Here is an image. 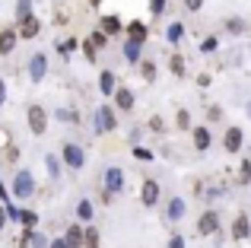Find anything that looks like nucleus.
I'll return each instance as SVG.
<instances>
[{
  "mask_svg": "<svg viewBox=\"0 0 251 248\" xmlns=\"http://www.w3.org/2000/svg\"><path fill=\"white\" fill-rule=\"evenodd\" d=\"M32 194H35V175H32L29 169H19L16 178H13V198L16 200H29Z\"/></svg>",
  "mask_w": 251,
  "mask_h": 248,
  "instance_id": "obj_1",
  "label": "nucleus"
},
{
  "mask_svg": "<svg viewBox=\"0 0 251 248\" xmlns=\"http://www.w3.org/2000/svg\"><path fill=\"white\" fill-rule=\"evenodd\" d=\"M25 121H29V130L35 137L48 134V112H45L42 105H29V108H25Z\"/></svg>",
  "mask_w": 251,
  "mask_h": 248,
  "instance_id": "obj_2",
  "label": "nucleus"
},
{
  "mask_svg": "<svg viewBox=\"0 0 251 248\" xmlns=\"http://www.w3.org/2000/svg\"><path fill=\"white\" fill-rule=\"evenodd\" d=\"M118 127V115L111 105H102L96 108V134H111V130Z\"/></svg>",
  "mask_w": 251,
  "mask_h": 248,
  "instance_id": "obj_3",
  "label": "nucleus"
},
{
  "mask_svg": "<svg viewBox=\"0 0 251 248\" xmlns=\"http://www.w3.org/2000/svg\"><path fill=\"white\" fill-rule=\"evenodd\" d=\"M102 185H105V194H121L124 191V172L118 166H108L105 169V175H102Z\"/></svg>",
  "mask_w": 251,
  "mask_h": 248,
  "instance_id": "obj_4",
  "label": "nucleus"
},
{
  "mask_svg": "<svg viewBox=\"0 0 251 248\" xmlns=\"http://www.w3.org/2000/svg\"><path fill=\"white\" fill-rule=\"evenodd\" d=\"M61 159L67 162L70 169H83L86 166V149L80 147V143H64L61 147Z\"/></svg>",
  "mask_w": 251,
  "mask_h": 248,
  "instance_id": "obj_5",
  "label": "nucleus"
},
{
  "mask_svg": "<svg viewBox=\"0 0 251 248\" xmlns=\"http://www.w3.org/2000/svg\"><path fill=\"white\" fill-rule=\"evenodd\" d=\"M159 198H162L159 181H156V178H143V188H140V204H143V207H156V204H159Z\"/></svg>",
  "mask_w": 251,
  "mask_h": 248,
  "instance_id": "obj_6",
  "label": "nucleus"
},
{
  "mask_svg": "<svg viewBox=\"0 0 251 248\" xmlns=\"http://www.w3.org/2000/svg\"><path fill=\"white\" fill-rule=\"evenodd\" d=\"M197 232H201V236H216V232H220V213L203 210L201 217H197Z\"/></svg>",
  "mask_w": 251,
  "mask_h": 248,
  "instance_id": "obj_7",
  "label": "nucleus"
},
{
  "mask_svg": "<svg viewBox=\"0 0 251 248\" xmlns=\"http://www.w3.org/2000/svg\"><path fill=\"white\" fill-rule=\"evenodd\" d=\"M45 74H48V54H32L29 57V83H42Z\"/></svg>",
  "mask_w": 251,
  "mask_h": 248,
  "instance_id": "obj_8",
  "label": "nucleus"
},
{
  "mask_svg": "<svg viewBox=\"0 0 251 248\" xmlns=\"http://www.w3.org/2000/svg\"><path fill=\"white\" fill-rule=\"evenodd\" d=\"M124 35H127V42L143 45L150 38V29H147V23H140V19H130V23L124 25Z\"/></svg>",
  "mask_w": 251,
  "mask_h": 248,
  "instance_id": "obj_9",
  "label": "nucleus"
},
{
  "mask_svg": "<svg viewBox=\"0 0 251 248\" xmlns=\"http://www.w3.org/2000/svg\"><path fill=\"white\" fill-rule=\"evenodd\" d=\"M223 147H226V153H239V149L245 147V130L242 127H229L226 134H223Z\"/></svg>",
  "mask_w": 251,
  "mask_h": 248,
  "instance_id": "obj_10",
  "label": "nucleus"
},
{
  "mask_svg": "<svg viewBox=\"0 0 251 248\" xmlns=\"http://www.w3.org/2000/svg\"><path fill=\"white\" fill-rule=\"evenodd\" d=\"M191 140H194L197 153H207V149L213 147V134H210V127H194V130H191Z\"/></svg>",
  "mask_w": 251,
  "mask_h": 248,
  "instance_id": "obj_11",
  "label": "nucleus"
},
{
  "mask_svg": "<svg viewBox=\"0 0 251 248\" xmlns=\"http://www.w3.org/2000/svg\"><path fill=\"white\" fill-rule=\"evenodd\" d=\"M134 102H137L134 89H130V86H118V93H115V108H121V112H134Z\"/></svg>",
  "mask_w": 251,
  "mask_h": 248,
  "instance_id": "obj_12",
  "label": "nucleus"
},
{
  "mask_svg": "<svg viewBox=\"0 0 251 248\" xmlns=\"http://www.w3.org/2000/svg\"><path fill=\"white\" fill-rule=\"evenodd\" d=\"M16 42H19V29H13V25L0 29V54H13Z\"/></svg>",
  "mask_w": 251,
  "mask_h": 248,
  "instance_id": "obj_13",
  "label": "nucleus"
},
{
  "mask_svg": "<svg viewBox=\"0 0 251 248\" xmlns=\"http://www.w3.org/2000/svg\"><path fill=\"white\" fill-rule=\"evenodd\" d=\"M99 93H102L105 99L118 93V76L111 74V70H102V74H99Z\"/></svg>",
  "mask_w": 251,
  "mask_h": 248,
  "instance_id": "obj_14",
  "label": "nucleus"
},
{
  "mask_svg": "<svg viewBox=\"0 0 251 248\" xmlns=\"http://www.w3.org/2000/svg\"><path fill=\"white\" fill-rule=\"evenodd\" d=\"M16 29H19V38H25V42H29V38H38V32H42V23H38V16H29V19H23Z\"/></svg>",
  "mask_w": 251,
  "mask_h": 248,
  "instance_id": "obj_15",
  "label": "nucleus"
},
{
  "mask_svg": "<svg viewBox=\"0 0 251 248\" xmlns=\"http://www.w3.org/2000/svg\"><path fill=\"white\" fill-rule=\"evenodd\" d=\"M64 242H67L70 248H86V229L80 223H74L67 232H64Z\"/></svg>",
  "mask_w": 251,
  "mask_h": 248,
  "instance_id": "obj_16",
  "label": "nucleus"
},
{
  "mask_svg": "<svg viewBox=\"0 0 251 248\" xmlns=\"http://www.w3.org/2000/svg\"><path fill=\"white\" fill-rule=\"evenodd\" d=\"M184 213H188V204H184V198H172L169 207H166V220H169V223H178Z\"/></svg>",
  "mask_w": 251,
  "mask_h": 248,
  "instance_id": "obj_17",
  "label": "nucleus"
},
{
  "mask_svg": "<svg viewBox=\"0 0 251 248\" xmlns=\"http://www.w3.org/2000/svg\"><path fill=\"white\" fill-rule=\"evenodd\" d=\"M251 236V220H248V213H239V217L232 220V239H248Z\"/></svg>",
  "mask_w": 251,
  "mask_h": 248,
  "instance_id": "obj_18",
  "label": "nucleus"
},
{
  "mask_svg": "<svg viewBox=\"0 0 251 248\" xmlns=\"http://www.w3.org/2000/svg\"><path fill=\"white\" fill-rule=\"evenodd\" d=\"M121 29H124V25H121V19H118V16H111V13H108V16H102V23H99V32H105V35H118Z\"/></svg>",
  "mask_w": 251,
  "mask_h": 248,
  "instance_id": "obj_19",
  "label": "nucleus"
},
{
  "mask_svg": "<svg viewBox=\"0 0 251 248\" xmlns=\"http://www.w3.org/2000/svg\"><path fill=\"white\" fill-rule=\"evenodd\" d=\"M140 76H143L147 83H156V80H159V64H156L153 57H150V61H143V64H140Z\"/></svg>",
  "mask_w": 251,
  "mask_h": 248,
  "instance_id": "obj_20",
  "label": "nucleus"
},
{
  "mask_svg": "<svg viewBox=\"0 0 251 248\" xmlns=\"http://www.w3.org/2000/svg\"><path fill=\"white\" fill-rule=\"evenodd\" d=\"M184 32H188V29H184V23H172L169 29H166V42L169 45H178L184 38Z\"/></svg>",
  "mask_w": 251,
  "mask_h": 248,
  "instance_id": "obj_21",
  "label": "nucleus"
},
{
  "mask_svg": "<svg viewBox=\"0 0 251 248\" xmlns=\"http://www.w3.org/2000/svg\"><path fill=\"white\" fill-rule=\"evenodd\" d=\"M61 156H54V153H48V156H45V166H48V175H51V178H61Z\"/></svg>",
  "mask_w": 251,
  "mask_h": 248,
  "instance_id": "obj_22",
  "label": "nucleus"
},
{
  "mask_svg": "<svg viewBox=\"0 0 251 248\" xmlns=\"http://www.w3.org/2000/svg\"><path fill=\"white\" fill-rule=\"evenodd\" d=\"M92 213H96V210H92V200H80V204H76V220H80V223H89V220H92Z\"/></svg>",
  "mask_w": 251,
  "mask_h": 248,
  "instance_id": "obj_23",
  "label": "nucleus"
},
{
  "mask_svg": "<svg viewBox=\"0 0 251 248\" xmlns=\"http://www.w3.org/2000/svg\"><path fill=\"white\" fill-rule=\"evenodd\" d=\"M124 61H127V64H143V61H140V45L124 42Z\"/></svg>",
  "mask_w": 251,
  "mask_h": 248,
  "instance_id": "obj_24",
  "label": "nucleus"
},
{
  "mask_svg": "<svg viewBox=\"0 0 251 248\" xmlns=\"http://www.w3.org/2000/svg\"><path fill=\"white\" fill-rule=\"evenodd\" d=\"M169 70H172L175 76H184V70H188V67H184V57H181V54H172V57H169Z\"/></svg>",
  "mask_w": 251,
  "mask_h": 248,
  "instance_id": "obj_25",
  "label": "nucleus"
},
{
  "mask_svg": "<svg viewBox=\"0 0 251 248\" xmlns=\"http://www.w3.org/2000/svg\"><path fill=\"white\" fill-rule=\"evenodd\" d=\"M29 16H32V0H16V19L23 23Z\"/></svg>",
  "mask_w": 251,
  "mask_h": 248,
  "instance_id": "obj_26",
  "label": "nucleus"
},
{
  "mask_svg": "<svg viewBox=\"0 0 251 248\" xmlns=\"http://www.w3.org/2000/svg\"><path fill=\"white\" fill-rule=\"evenodd\" d=\"M223 25H226V32H232V35H242V32H245V23H242L239 16H229Z\"/></svg>",
  "mask_w": 251,
  "mask_h": 248,
  "instance_id": "obj_27",
  "label": "nucleus"
},
{
  "mask_svg": "<svg viewBox=\"0 0 251 248\" xmlns=\"http://www.w3.org/2000/svg\"><path fill=\"white\" fill-rule=\"evenodd\" d=\"M99 242H102L99 229H96V226H89V229H86V248H99Z\"/></svg>",
  "mask_w": 251,
  "mask_h": 248,
  "instance_id": "obj_28",
  "label": "nucleus"
},
{
  "mask_svg": "<svg viewBox=\"0 0 251 248\" xmlns=\"http://www.w3.org/2000/svg\"><path fill=\"white\" fill-rule=\"evenodd\" d=\"M175 124H178L181 130H194V127H191V115L184 112V108H178V115H175Z\"/></svg>",
  "mask_w": 251,
  "mask_h": 248,
  "instance_id": "obj_29",
  "label": "nucleus"
},
{
  "mask_svg": "<svg viewBox=\"0 0 251 248\" xmlns=\"http://www.w3.org/2000/svg\"><path fill=\"white\" fill-rule=\"evenodd\" d=\"M23 226H25V229H35V226H38V213L23 210Z\"/></svg>",
  "mask_w": 251,
  "mask_h": 248,
  "instance_id": "obj_30",
  "label": "nucleus"
},
{
  "mask_svg": "<svg viewBox=\"0 0 251 248\" xmlns=\"http://www.w3.org/2000/svg\"><path fill=\"white\" fill-rule=\"evenodd\" d=\"M239 181H242V185H248V181H251V159H242V172H239Z\"/></svg>",
  "mask_w": 251,
  "mask_h": 248,
  "instance_id": "obj_31",
  "label": "nucleus"
},
{
  "mask_svg": "<svg viewBox=\"0 0 251 248\" xmlns=\"http://www.w3.org/2000/svg\"><path fill=\"white\" fill-rule=\"evenodd\" d=\"M134 156H137V159H140V162H153V159H156V156L150 153L147 147H134Z\"/></svg>",
  "mask_w": 251,
  "mask_h": 248,
  "instance_id": "obj_32",
  "label": "nucleus"
},
{
  "mask_svg": "<svg viewBox=\"0 0 251 248\" xmlns=\"http://www.w3.org/2000/svg\"><path fill=\"white\" fill-rule=\"evenodd\" d=\"M166 3L169 0H150V13H153V16H162V13H166Z\"/></svg>",
  "mask_w": 251,
  "mask_h": 248,
  "instance_id": "obj_33",
  "label": "nucleus"
},
{
  "mask_svg": "<svg viewBox=\"0 0 251 248\" xmlns=\"http://www.w3.org/2000/svg\"><path fill=\"white\" fill-rule=\"evenodd\" d=\"M32 248H51V242L42 236V232H32Z\"/></svg>",
  "mask_w": 251,
  "mask_h": 248,
  "instance_id": "obj_34",
  "label": "nucleus"
},
{
  "mask_svg": "<svg viewBox=\"0 0 251 248\" xmlns=\"http://www.w3.org/2000/svg\"><path fill=\"white\" fill-rule=\"evenodd\" d=\"M216 45H220V42H216L213 35H207V38L201 42V51H203V54H207V51H216Z\"/></svg>",
  "mask_w": 251,
  "mask_h": 248,
  "instance_id": "obj_35",
  "label": "nucleus"
},
{
  "mask_svg": "<svg viewBox=\"0 0 251 248\" xmlns=\"http://www.w3.org/2000/svg\"><path fill=\"white\" fill-rule=\"evenodd\" d=\"M169 248H188V242H184V236H181V232H175V236L169 239Z\"/></svg>",
  "mask_w": 251,
  "mask_h": 248,
  "instance_id": "obj_36",
  "label": "nucleus"
},
{
  "mask_svg": "<svg viewBox=\"0 0 251 248\" xmlns=\"http://www.w3.org/2000/svg\"><path fill=\"white\" fill-rule=\"evenodd\" d=\"M83 54H86V61H96V45H92V42H83Z\"/></svg>",
  "mask_w": 251,
  "mask_h": 248,
  "instance_id": "obj_37",
  "label": "nucleus"
},
{
  "mask_svg": "<svg viewBox=\"0 0 251 248\" xmlns=\"http://www.w3.org/2000/svg\"><path fill=\"white\" fill-rule=\"evenodd\" d=\"M92 45H96V48H102L105 42H108V35H105V32H92V38H89Z\"/></svg>",
  "mask_w": 251,
  "mask_h": 248,
  "instance_id": "obj_38",
  "label": "nucleus"
},
{
  "mask_svg": "<svg viewBox=\"0 0 251 248\" xmlns=\"http://www.w3.org/2000/svg\"><path fill=\"white\" fill-rule=\"evenodd\" d=\"M201 6H203V0H184V10L188 13H201Z\"/></svg>",
  "mask_w": 251,
  "mask_h": 248,
  "instance_id": "obj_39",
  "label": "nucleus"
},
{
  "mask_svg": "<svg viewBox=\"0 0 251 248\" xmlns=\"http://www.w3.org/2000/svg\"><path fill=\"white\" fill-rule=\"evenodd\" d=\"M76 45H80V42H76V38H67V42H64V45H61V48H57V51H61V54H70V51H74Z\"/></svg>",
  "mask_w": 251,
  "mask_h": 248,
  "instance_id": "obj_40",
  "label": "nucleus"
},
{
  "mask_svg": "<svg viewBox=\"0 0 251 248\" xmlns=\"http://www.w3.org/2000/svg\"><path fill=\"white\" fill-rule=\"evenodd\" d=\"M207 118H210V121H220V118H223V108H220V105H210V108H207Z\"/></svg>",
  "mask_w": 251,
  "mask_h": 248,
  "instance_id": "obj_41",
  "label": "nucleus"
},
{
  "mask_svg": "<svg viewBox=\"0 0 251 248\" xmlns=\"http://www.w3.org/2000/svg\"><path fill=\"white\" fill-rule=\"evenodd\" d=\"M6 223H10V213H6V207L0 204V232L6 229Z\"/></svg>",
  "mask_w": 251,
  "mask_h": 248,
  "instance_id": "obj_42",
  "label": "nucleus"
},
{
  "mask_svg": "<svg viewBox=\"0 0 251 248\" xmlns=\"http://www.w3.org/2000/svg\"><path fill=\"white\" fill-rule=\"evenodd\" d=\"M16 159H19V149L16 147H6V159L3 162H16Z\"/></svg>",
  "mask_w": 251,
  "mask_h": 248,
  "instance_id": "obj_43",
  "label": "nucleus"
},
{
  "mask_svg": "<svg viewBox=\"0 0 251 248\" xmlns=\"http://www.w3.org/2000/svg\"><path fill=\"white\" fill-rule=\"evenodd\" d=\"M162 127H166L162 118H159V115H153V118H150V130H162Z\"/></svg>",
  "mask_w": 251,
  "mask_h": 248,
  "instance_id": "obj_44",
  "label": "nucleus"
},
{
  "mask_svg": "<svg viewBox=\"0 0 251 248\" xmlns=\"http://www.w3.org/2000/svg\"><path fill=\"white\" fill-rule=\"evenodd\" d=\"M210 83H213V76H210V74H201V76H197V86H203V89H207Z\"/></svg>",
  "mask_w": 251,
  "mask_h": 248,
  "instance_id": "obj_45",
  "label": "nucleus"
},
{
  "mask_svg": "<svg viewBox=\"0 0 251 248\" xmlns=\"http://www.w3.org/2000/svg\"><path fill=\"white\" fill-rule=\"evenodd\" d=\"M51 248H70V245L64 242V236H54V239H51Z\"/></svg>",
  "mask_w": 251,
  "mask_h": 248,
  "instance_id": "obj_46",
  "label": "nucleus"
},
{
  "mask_svg": "<svg viewBox=\"0 0 251 248\" xmlns=\"http://www.w3.org/2000/svg\"><path fill=\"white\" fill-rule=\"evenodd\" d=\"M3 102H6V83L0 80V108H3Z\"/></svg>",
  "mask_w": 251,
  "mask_h": 248,
  "instance_id": "obj_47",
  "label": "nucleus"
},
{
  "mask_svg": "<svg viewBox=\"0 0 251 248\" xmlns=\"http://www.w3.org/2000/svg\"><path fill=\"white\" fill-rule=\"evenodd\" d=\"M99 3H102V0H92V6H99Z\"/></svg>",
  "mask_w": 251,
  "mask_h": 248,
  "instance_id": "obj_48",
  "label": "nucleus"
},
{
  "mask_svg": "<svg viewBox=\"0 0 251 248\" xmlns=\"http://www.w3.org/2000/svg\"><path fill=\"white\" fill-rule=\"evenodd\" d=\"M248 118H251V102H248Z\"/></svg>",
  "mask_w": 251,
  "mask_h": 248,
  "instance_id": "obj_49",
  "label": "nucleus"
}]
</instances>
